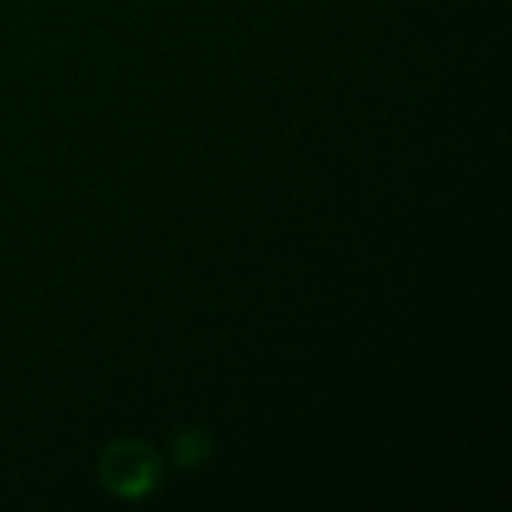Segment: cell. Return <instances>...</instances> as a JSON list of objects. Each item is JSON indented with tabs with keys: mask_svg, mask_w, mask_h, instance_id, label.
<instances>
[{
	"mask_svg": "<svg viewBox=\"0 0 512 512\" xmlns=\"http://www.w3.org/2000/svg\"><path fill=\"white\" fill-rule=\"evenodd\" d=\"M171 450H174V462L180 468H198L210 456V435L201 429H186L174 438Z\"/></svg>",
	"mask_w": 512,
	"mask_h": 512,
	"instance_id": "7a4b0ae2",
	"label": "cell"
},
{
	"mask_svg": "<svg viewBox=\"0 0 512 512\" xmlns=\"http://www.w3.org/2000/svg\"><path fill=\"white\" fill-rule=\"evenodd\" d=\"M162 477V459L144 441H117L99 459V480L117 498H141Z\"/></svg>",
	"mask_w": 512,
	"mask_h": 512,
	"instance_id": "6da1fadb",
	"label": "cell"
}]
</instances>
